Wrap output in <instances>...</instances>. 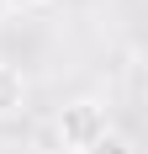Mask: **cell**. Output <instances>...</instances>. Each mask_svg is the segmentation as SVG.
<instances>
[{
    "instance_id": "obj_1",
    "label": "cell",
    "mask_w": 148,
    "mask_h": 154,
    "mask_svg": "<svg viewBox=\"0 0 148 154\" xmlns=\"http://www.w3.org/2000/svg\"><path fill=\"white\" fill-rule=\"evenodd\" d=\"M53 133H58V149L64 154H85L90 143H101L106 133H111V117H106V106L95 101V96H74V101L58 106Z\"/></svg>"
},
{
    "instance_id": "obj_2",
    "label": "cell",
    "mask_w": 148,
    "mask_h": 154,
    "mask_svg": "<svg viewBox=\"0 0 148 154\" xmlns=\"http://www.w3.org/2000/svg\"><path fill=\"white\" fill-rule=\"evenodd\" d=\"M27 96H32L27 75H21L16 64H5V59H0V122H5V117H16V112L27 106Z\"/></svg>"
},
{
    "instance_id": "obj_3",
    "label": "cell",
    "mask_w": 148,
    "mask_h": 154,
    "mask_svg": "<svg viewBox=\"0 0 148 154\" xmlns=\"http://www.w3.org/2000/svg\"><path fill=\"white\" fill-rule=\"evenodd\" d=\"M85 154H132V143H127V138H122V133H117V128H111V133H106L101 143H90Z\"/></svg>"
},
{
    "instance_id": "obj_4",
    "label": "cell",
    "mask_w": 148,
    "mask_h": 154,
    "mask_svg": "<svg viewBox=\"0 0 148 154\" xmlns=\"http://www.w3.org/2000/svg\"><path fill=\"white\" fill-rule=\"evenodd\" d=\"M11 5H32V11H48V5H58V0H11Z\"/></svg>"
},
{
    "instance_id": "obj_5",
    "label": "cell",
    "mask_w": 148,
    "mask_h": 154,
    "mask_svg": "<svg viewBox=\"0 0 148 154\" xmlns=\"http://www.w3.org/2000/svg\"><path fill=\"white\" fill-rule=\"evenodd\" d=\"M5 16H11V0H0V21H5Z\"/></svg>"
}]
</instances>
